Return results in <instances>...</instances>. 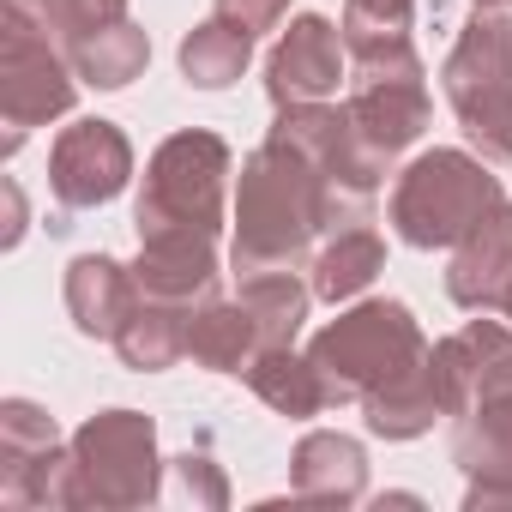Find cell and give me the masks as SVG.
<instances>
[{
  "label": "cell",
  "instance_id": "3",
  "mask_svg": "<svg viewBox=\"0 0 512 512\" xmlns=\"http://www.w3.org/2000/svg\"><path fill=\"white\" fill-rule=\"evenodd\" d=\"M223 187H229V145L205 127L169 133L151 163H145V187L133 205V229L145 235H223Z\"/></svg>",
  "mask_w": 512,
  "mask_h": 512
},
{
  "label": "cell",
  "instance_id": "1",
  "mask_svg": "<svg viewBox=\"0 0 512 512\" xmlns=\"http://www.w3.org/2000/svg\"><path fill=\"white\" fill-rule=\"evenodd\" d=\"M320 229H344L326 175L284 139L266 133V145L241 163V193H235V247L229 266L235 278L260 272H296Z\"/></svg>",
  "mask_w": 512,
  "mask_h": 512
},
{
  "label": "cell",
  "instance_id": "19",
  "mask_svg": "<svg viewBox=\"0 0 512 512\" xmlns=\"http://www.w3.org/2000/svg\"><path fill=\"white\" fill-rule=\"evenodd\" d=\"M247 386L260 392V398H266L278 416H290V422H308V416L332 410L320 368H314L308 356H296L290 344H272V350H260V356H253V368H247Z\"/></svg>",
  "mask_w": 512,
  "mask_h": 512
},
{
  "label": "cell",
  "instance_id": "28",
  "mask_svg": "<svg viewBox=\"0 0 512 512\" xmlns=\"http://www.w3.org/2000/svg\"><path fill=\"white\" fill-rule=\"evenodd\" d=\"M19 235H25V193H19V181H7V247H19Z\"/></svg>",
  "mask_w": 512,
  "mask_h": 512
},
{
  "label": "cell",
  "instance_id": "9",
  "mask_svg": "<svg viewBox=\"0 0 512 512\" xmlns=\"http://www.w3.org/2000/svg\"><path fill=\"white\" fill-rule=\"evenodd\" d=\"M0 500L7 506H79L73 476V440L61 446V428L31 398L0 404Z\"/></svg>",
  "mask_w": 512,
  "mask_h": 512
},
{
  "label": "cell",
  "instance_id": "17",
  "mask_svg": "<svg viewBox=\"0 0 512 512\" xmlns=\"http://www.w3.org/2000/svg\"><path fill=\"white\" fill-rule=\"evenodd\" d=\"M260 350H266L260 320L247 314L241 296H235V302H217V296H211V302L193 314V326H187V356H193L199 368H211V374H247Z\"/></svg>",
  "mask_w": 512,
  "mask_h": 512
},
{
  "label": "cell",
  "instance_id": "10",
  "mask_svg": "<svg viewBox=\"0 0 512 512\" xmlns=\"http://www.w3.org/2000/svg\"><path fill=\"white\" fill-rule=\"evenodd\" d=\"M127 181H133V145H127V133H121L115 121H103V115L73 121V127L55 139V151H49V187H55V199H61L67 211H97V205H109Z\"/></svg>",
  "mask_w": 512,
  "mask_h": 512
},
{
  "label": "cell",
  "instance_id": "25",
  "mask_svg": "<svg viewBox=\"0 0 512 512\" xmlns=\"http://www.w3.org/2000/svg\"><path fill=\"white\" fill-rule=\"evenodd\" d=\"M31 19H43V31L67 49L115 19H127V0H31Z\"/></svg>",
  "mask_w": 512,
  "mask_h": 512
},
{
  "label": "cell",
  "instance_id": "23",
  "mask_svg": "<svg viewBox=\"0 0 512 512\" xmlns=\"http://www.w3.org/2000/svg\"><path fill=\"white\" fill-rule=\"evenodd\" d=\"M241 302L260 320V338L272 350V344H296L308 302H314V284H302L296 272H260V278H241Z\"/></svg>",
  "mask_w": 512,
  "mask_h": 512
},
{
  "label": "cell",
  "instance_id": "12",
  "mask_svg": "<svg viewBox=\"0 0 512 512\" xmlns=\"http://www.w3.org/2000/svg\"><path fill=\"white\" fill-rule=\"evenodd\" d=\"M512 290V205L500 199L458 247H452V266H446V296L470 314L500 308Z\"/></svg>",
  "mask_w": 512,
  "mask_h": 512
},
{
  "label": "cell",
  "instance_id": "11",
  "mask_svg": "<svg viewBox=\"0 0 512 512\" xmlns=\"http://www.w3.org/2000/svg\"><path fill=\"white\" fill-rule=\"evenodd\" d=\"M344 31L320 13L290 19V31L278 37V49L266 55V91L272 103H326L344 79Z\"/></svg>",
  "mask_w": 512,
  "mask_h": 512
},
{
  "label": "cell",
  "instance_id": "20",
  "mask_svg": "<svg viewBox=\"0 0 512 512\" xmlns=\"http://www.w3.org/2000/svg\"><path fill=\"white\" fill-rule=\"evenodd\" d=\"M67 61H73V73H79V85L127 91V85L145 73V61H151V37H145L133 19H115V25H103V31L67 43Z\"/></svg>",
  "mask_w": 512,
  "mask_h": 512
},
{
  "label": "cell",
  "instance_id": "29",
  "mask_svg": "<svg viewBox=\"0 0 512 512\" xmlns=\"http://www.w3.org/2000/svg\"><path fill=\"white\" fill-rule=\"evenodd\" d=\"M476 7H512V0H476Z\"/></svg>",
  "mask_w": 512,
  "mask_h": 512
},
{
  "label": "cell",
  "instance_id": "26",
  "mask_svg": "<svg viewBox=\"0 0 512 512\" xmlns=\"http://www.w3.org/2000/svg\"><path fill=\"white\" fill-rule=\"evenodd\" d=\"M169 476H175V494L199 500V506H229V482L217 476V464L205 452H181L169 458Z\"/></svg>",
  "mask_w": 512,
  "mask_h": 512
},
{
  "label": "cell",
  "instance_id": "30",
  "mask_svg": "<svg viewBox=\"0 0 512 512\" xmlns=\"http://www.w3.org/2000/svg\"><path fill=\"white\" fill-rule=\"evenodd\" d=\"M500 308H506V320H512V290H506V302H500Z\"/></svg>",
  "mask_w": 512,
  "mask_h": 512
},
{
  "label": "cell",
  "instance_id": "21",
  "mask_svg": "<svg viewBox=\"0 0 512 512\" xmlns=\"http://www.w3.org/2000/svg\"><path fill=\"white\" fill-rule=\"evenodd\" d=\"M380 272H386V241H380L368 223L338 229V235L314 253V296H320V302H350V296H362Z\"/></svg>",
  "mask_w": 512,
  "mask_h": 512
},
{
  "label": "cell",
  "instance_id": "6",
  "mask_svg": "<svg viewBox=\"0 0 512 512\" xmlns=\"http://www.w3.org/2000/svg\"><path fill=\"white\" fill-rule=\"evenodd\" d=\"M73 476L79 506L97 512H133L163 494V458H157V422L145 410H97L73 434Z\"/></svg>",
  "mask_w": 512,
  "mask_h": 512
},
{
  "label": "cell",
  "instance_id": "15",
  "mask_svg": "<svg viewBox=\"0 0 512 512\" xmlns=\"http://www.w3.org/2000/svg\"><path fill=\"white\" fill-rule=\"evenodd\" d=\"M133 302H139L133 266L109 260V253H79V260L67 266V314H73V326L85 338L115 344L121 326H127V314H133Z\"/></svg>",
  "mask_w": 512,
  "mask_h": 512
},
{
  "label": "cell",
  "instance_id": "7",
  "mask_svg": "<svg viewBox=\"0 0 512 512\" xmlns=\"http://www.w3.org/2000/svg\"><path fill=\"white\" fill-rule=\"evenodd\" d=\"M79 103V73L67 49L43 31V19L0 7V115H7V157L31 127H49Z\"/></svg>",
  "mask_w": 512,
  "mask_h": 512
},
{
  "label": "cell",
  "instance_id": "22",
  "mask_svg": "<svg viewBox=\"0 0 512 512\" xmlns=\"http://www.w3.org/2000/svg\"><path fill=\"white\" fill-rule=\"evenodd\" d=\"M247 61H253V37L229 31L223 19H205V25H193L181 37V73L199 91H229L247 73Z\"/></svg>",
  "mask_w": 512,
  "mask_h": 512
},
{
  "label": "cell",
  "instance_id": "4",
  "mask_svg": "<svg viewBox=\"0 0 512 512\" xmlns=\"http://www.w3.org/2000/svg\"><path fill=\"white\" fill-rule=\"evenodd\" d=\"M488 169L494 163H482L470 151H446V145L422 151L392 187V229L410 247H458L506 199Z\"/></svg>",
  "mask_w": 512,
  "mask_h": 512
},
{
  "label": "cell",
  "instance_id": "27",
  "mask_svg": "<svg viewBox=\"0 0 512 512\" xmlns=\"http://www.w3.org/2000/svg\"><path fill=\"white\" fill-rule=\"evenodd\" d=\"M284 13H290V0H217L211 7V19H223L241 37H266L272 25H284Z\"/></svg>",
  "mask_w": 512,
  "mask_h": 512
},
{
  "label": "cell",
  "instance_id": "13",
  "mask_svg": "<svg viewBox=\"0 0 512 512\" xmlns=\"http://www.w3.org/2000/svg\"><path fill=\"white\" fill-rule=\"evenodd\" d=\"M133 278L157 302L205 308L217 296V278H223L217 241H205V235H145L139 241V260H133Z\"/></svg>",
  "mask_w": 512,
  "mask_h": 512
},
{
  "label": "cell",
  "instance_id": "2",
  "mask_svg": "<svg viewBox=\"0 0 512 512\" xmlns=\"http://www.w3.org/2000/svg\"><path fill=\"white\" fill-rule=\"evenodd\" d=\"M440 85L470 151L494 169H512V7H476L440 61Z\"/></svg>",
  "mask_w": 512,
  "mask_h": 512
},
{
  "label": "cell",
  "instance_id": "16",
  "mask_svg": "<svg viewBox=\"0 0 512 512\" xmlns=\"http://www.w3.org/2000/svg\"><path fill=\"white\" fill-rule=\"evenodd\" d=\"M362 416H368V434H380V440H416V434H428L446 416L440 380H434V350L422 362H410L404 374H392L386 386H374L362 398Z\"/></svg>",
  "mask_w": 512,
  "mask_h": 512
},
{
  "label": "cell",
  "instance_id": "14",
  "mask_svg": "<svg viewBox=\"0 0 512 512\" xmlns=\"http://www.w3.org/2000/svg\"><path fill=\"white\" fill-rule=\"evenodd\" d=\"M290 488L308 506H356L368 494V452H362V440H350L338 428L302 434V446L290 458Z\"/></svg>",
  "mask_w": 512,
  "mask_h": 512
},
{
  "label": "cell",
  "instance_id": "18",
  "mask_svg": "<svg viewBox=\"0 0 512 512\" xmlns=\"http://www.w3.org/2000/svg\"><path fill=\"white\" fill-rule=\"evenodd\" d=\"M193 314H199V308L157 302V296L139 290V302H133V314H127V326H121V338H115L121 362H127L133 374H163V368H175V362L187 356V326H193Z\"/></svg>",
  "mask_w": 512,
  "mask_h": 512
},
{
  "label": "cell",
  "instance_id": "24",
  "mask_svg": "<svg viewBox=\"0 0 512 512\" xmlns=\"http://www.w3.org/2000/svg\"><path fill=\"white\" fill-rule=\"evenodd\" d=\"M410 25H416V0H344V25L338 31H344L350 61H368V55L404 49Z\"/></svg>",
  "mask_w": 512,
  "mask_h": 512
},
{
  "label": "cell",
  "instance_id": "8",
  "mask_svg": "<svg viewBox=\"0 0 512 512\" xmlns=\"http://www.w3.org/2000/svg\"><path fill=\"white\" fill-rule=\"evenodd\" d=\"M350 121L356 133L380 151V157H398L404 145L422 139L428 127V67L416 55V43L404 49H386V55H368V61H350Z\"/></svg>",
  "mask_w": 512,
  "mask_h": 512
},
{
  "label": "cell",
  "instance_id": "5",
  "mask_svg": "<svg viewBox=\"0 0 512 512\" xmlns=\"http://www.w3.org/2000/svg\"><path fill=\"white\" fill-rule=\"evenodd\" d=\"M422 356H428V338L404 302H362L338 314L332 326H320L308 344V362L320 368L332 404H350V398L362 404L374 386H386L392 374H404Z\"/></svg>",
  "mask_w": 512,
  "mask_h": 512
}]
</instances>
